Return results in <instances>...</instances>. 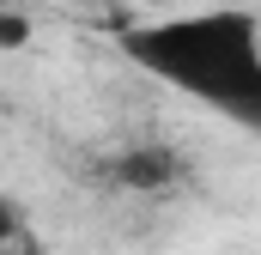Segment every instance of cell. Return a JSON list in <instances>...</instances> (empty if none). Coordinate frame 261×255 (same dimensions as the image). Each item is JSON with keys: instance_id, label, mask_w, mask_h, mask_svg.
<instances>
[{"instance_id": "cell-1", "label": "cell", "mask_w": 261, "mask_h": 255, "mask_svg": "<svg viewBox=\"0 0 261 255\" xmlns=\"http://www.w3.org/2000/svg\"><path fill=\"white\" fill-rule=\"evenodd\" d=\"M122 55L146 67L152 79L189 91L195 104L219 110L225 122L261 134V24L249 12L213 6V12H189V18L128 24Z\"/></svg>"}, {"instance_id": "cell-2", "label": "cell", "mask_w": 261, "mask_h": 255, "mask_svg": "<svg viewBox=\"0 0 261 255\" xmlns=\"http://www.w3.org/2000/svg\"><path fill=\"white\" fill-rule=\"evenodd\" d=\"M110 176L122 183V189H170L176 176H182V158L176 152H164V146H134V152H122L116 164H110Z\"/></svg>"}, {"instance_id": "cell-3", "label": "cell", "mask_w": 261, "mask_h": 255, "mask_svg": "<svg viewBox=\"0 0 261 255\" xmlns=\"http://www.w3.org/2000/svg\"><path fill=\"white\" fill-rule=\"evenodd\" d=\"M24 37H31V18H24V12H6V18H0V43H6V49H24Z\"/></svg>"}]
</instances>
